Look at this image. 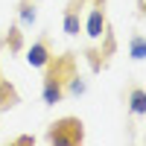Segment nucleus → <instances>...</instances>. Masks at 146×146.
<instances>
[{
  "label": "nucleus",
  "mask_w": 146,
  "mask_h": 146,
  "mask_svg": "<svg viewBox=\"0 0 146 146\" xmlns=\"http://www.w3.org/2000/svg\"><path fill=\"white\" fill-rule=\"evenodd\" d=\"M131 58H143V41L135 38V44H131Z\"/></svg>",
  "instance_id": "0eeeda50"
},
{
  "label": "nucleus",
  "mask_w": 146,
  "mask_h": 146,
  "mask_svg": "<svg viewBox=\"0 0 146 146\" xmlns=\"http://www.w3.org/2000/svg\"><path fill=\"white\" fill-rule=\"evenodd\" d=\"M50 58H53V53H50V41H47V38L35 41V44L29 47V53H27V62H29L32 67H47Z\"/></svg>",
  "instance_id": "20e7f679"
},
{
  "label": "nucleus",
  "mask_w": 146,
  "mask_h": 146,
  "mask_svg": "<svg viewBox=\"0 0 146 146\" xmlns=\"http://www.w3.org/2000/svg\"><path fill=\"white\" fill-rule=\"evenodd\" d=\"M32 21H35V6L29 3V0H21V23L29 27Z\"/></svg>",
  "instance_id": "39448f33"
},
{
  "label": "nucleus",
  "mask_w": 146,
  "mask_h": 146,
  "mask_svg": "<svg viewBox=\"0 0 146 146\" xmlns=\"http://www.w3.org/2000/svg\"><path fill=\"white\" fill-rule=\"evenodd\" d=\"M82 140V123L79 120H58V123H53L50 129V143H79Z\"/></svg>",
  "instance_id": "f03ea898"
},
{
  "label": "nucleus",
  "mask_w": 146,
  "mask_h": 146,
  "mask_svg": "<svg viewBox=\"0 0 146 146\" xmlns=\"http://www.w3.org/2000/svg\"><path fill=\"white\" fill-rule=\"evenodd\" d=\"M131 111H135V114H143L146 111V100H143V91L140 88L131 91Z\"/></svg>",
  "instance_id": "423d86ee"
},
{
  "label": "nucleus",
  "mask_w": 146,
  "mask_h": 146,
  "mask_svg": "<svg viewBox=\"0 0 146 146\" xmlns=\"http://www.w3.org/2000/svg\"><path fill=\"white\" fill-rule=\"evenodd\" d=\"M47 76H44V102L47 105H56L58 100L64 96V85L67 79H73V58H50L47 62Z\"/></svg>",
  "instance_id": "f257e3e1"
},
{
  "label": "nucleus",
  "mask_w": 146,
  "mask_h": 146,
  "mask_svg": "<svg viewBox=\"0 0 146 146\" xmlns=\"http://www.w3.org/2000/svg\"><path fill=\"white\" fill-rule=\"evenodd\" d=\"M102 32H105V9H102V0H94L91 18H88V35L96 41V38H102Z\"/></svg>",
  "instance_id": "7ed1b4c3"
}]
</instances>
